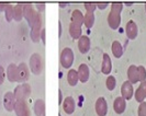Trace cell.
Here are the masks:
<instances>
[{
    "label": "cell",
    "instance_id": "cell-1",
    "mask_svg": "<svg viewBox=\"0 0 146 116\" xmlns=\"http://www.w3.org/2000/svg\"><path fill=\"white\" fill-rule=\"evenodd\" d=\"M122 8H123V5L119 3V2L112 3V6H111V11L108 15V23L112 30H117L120 26Z\"/></svg>",
    "mask_w": 146,
    "mask_h": 116
},
{
    "label": "cell",
    "instance_id": "cell-2",
    "mask_svg": "<svg viewBox=\"0 0 146 116\" xmlns=\"http://www.w3.org/2000/svg\"><path fill=\"white\" fill-rule=\"evenodd\" d=\"M23 16H24V19L28 21L30 28H32V26L42 18L41 13L35 11L33 6L30 5V3L23 5Z\"/></svg>",
    "mask_w": 146,
    "mask_h": 116
},
{
    "label": "cell",
    "instance_id": "cell-3",
    "mask_svg": "<svg viewBox=\"0 0 146 116\" xmlns=\"http://www.w3.org/2000/svg\"><path fill=\"white\" fill-rule=\"evenodd\" d=\"M30 69L34 74H40L43 70V61L40 54L34 53L30 57Z\"/></svg>",
    "mask_w": 146,
    "mask_h": 116
},
{
    "label": "cell",
    "instance_id": "cell-4",
    "mask_svg": "<svg viewBox=\"0 0 146 116\" xmlns=\"http://www.w3.org/2000/svg\"><path fill=\"white\" fill-rule=\"evenodd\" d=\"M31 93V87L28 83H22L15 89L13 95L15 98V101H25L29 98Z\"/></svg>",
    "mask_w": 146,
    "mask_h": 116
},
{
    "label": "cell",
    "instance_id": "cell-5",
    "mask_svg": "<svg viewBox=\"0 0 146 116\" xmlns=\"http://www.w3.org/2000/svg\"><path fill=\"white\" fill-rule=\"evenodd\" d=\"M73 63H74V53L73 51L70 49V48H68V47H66L64 48L62 53H60V64L62 66L66 68V69H68V68H70L72 66H73Z\"/></svg>",
    "mask_w": 146,
    "mask_h": 116
},
{
    "label": "cell",
    "instance_id": "cell-6",
    "mask_svg": "<svg viewBox=\"0 0 146 116\" xmlns=\"http://www.w3.org/2000/svg\"><path fill=\"white\" fill-rule=\"evenodd\" d=\"M30 77V71L28 66L24 63H21L19 66H17V81L25 83Z\"/></svg>",
    "mask_w": 146,
    "mask_h": 116
},
{
    "label": "cell",
    "instance_id": "cell-7",
    "mask_svg": "<svg viewBox=\"0 0 146 116\" xmlns=\"http://www.w3.org/2000/svg\"><path fill=\"white\" fill-rule=\"evenodd\" d=\"M15 111L17 116H31V112L25 101H15Z\"/></svg>",
    "mask_w": 146,
    "mask_h": 116
},
{
    "label": "cell",
    "instance_id": "cell-8",
    "mask_svg": "<svg viewBox=\"0 0 146 116\" xmlns=\"http://www.w3.org/2000/svg\"><path fill=\"white\" fill-rule=\"evenodd\" d=\"M96 113L98 116H106L108 113V103L104 98H99L96 102Z\"/></svg>",
    "mask_w": 146,
    "mask_h": 116
},
{
    "label": "cell",
    "instance_id": "cell-9",
    "mask_svg": "<svg viewBox=\"0 0 146 116\" xmlns=\"http://www.w3.org/2000/svg\"><path fill=\"white\" fill-rule=\"evenodd\" d=\"M15 98L12 92H7L3 96V106L8 112H11L15 109Z\"/></svg>",
    "mask_w": 146,
    "mask_h": 116
},
{
    "label": "cell",
    "instance_id": "cell-10",
    "mask_svg": "<svg viewBox=\"0 0 146 116\" xmlns=\"http://www.w3.org/2000/svg\"><path fill=\"white\" fill-rule=\"evenodd\" d=\"M121 94H122V98L124 100H131L133 94H134V89H133L132 83H130L129 81L123 82L122 88H121Z\"/></svg>",
    "mask_w": 146,
    "mask_h": 116
},
{
    "label": "cell",
    "instance_id": "cell-11",
    "mask_svg": "<svg viewBox=\"0 0 146 116\" xmlns=\"http://www.w3.org/2000/svg\"><path fill=\"white\" fill-rule=\"evenodd\" d=\"M125 32H126V35L130 40H135L137 36V25L135 24V22L130 20V21L126 23V26H125Z\"/></svg>",
    "mask_w": 146,
    "mask_h": 116
},
{
    "label": "cell",
    "instance_id": "cell-12",
    "mask_svg": "<svg viewBox=\"0 0 146 116\" xmlns=\"http://www.w3.org/2000/svg\"><path fill=\"white\" fill-rule=\"evenodd\" d=\"M41 28H42V18L31 28V40L32 42L37 43L40 41V34H41Z\"/></svg>",
    "mask_w": 146,
    "mask_h": 116
},
{
    "label": "cell",
    "instance_id": "cell-13",
    "mask_svg": "<svg viewBox=\"0 0 146 116\" xmlns=\"http://www.w3.org/2000/svg\"><path fill=\"white\" fill-rule=\"evenodd\" d=\"M78 48L81 54H86L90 49V40L86 35H81L78 40Z\"/></svg>",
    "mask_w": 146,
    "mask_h": 116
},
{
    "label": "cell",
    "instance_id": "cell-14",
    "mask_svg": "<svg viewBox=\"0 0 146 116\" xmlns=\"http://www.w3.org/2000/svg\"><path fill=\"white\" fill-rule=\"evenodd\" d=\"M75 107H76V104H75V100H74L72 96H67L64 102H63V109L66 114H73L75 112Z\"/></svg>",
    "mask_w": 146,
    "mask_h": 116
},
{
    "label": "cell",
    "instance_id": "cell-15",
    "mask_svg": "<svg viewBox=\"0 0 146 116\" xmlns=\"http://www.w3.org/2000/svg\"><path fill=\"white\" fill-rule=\"evenodd\" d=\"M146 99V80L141 82L139 87L137 88V90L135 91V100L139 103L144 102Z\"/></svg>",
    "mask_w": 146,
    "mask_h": 116
},
{
    "label": "cell",
    "instance_id": "cell-16",
    "mask_svg": "<svg viewBox=\"0 0 146 116\" xmlns=\"http://www.w3.org/2000/svg\"><path fill=\"white\" fill-rule=\"evenodd\" d=\"M112 70V61L108 54H103L102 56V66H101V71L104 74H109Z\"/></svg>",
    "mask_w": 146,
    "mask_h": 116
},
{
    "label": "cell",
    "instance_id": "cell-17",
    "mask_svg": "<svg viewBox=\"0 0 146 116\" xmlns=\"http://www.w3.org/2000/svg\"><path fill=\"white\" fill-rule=\"evenodd\" d=\"M125 107H126V102L122 96H119L114 100L113 109H114V112L117 114H122L125 111Z\"/></svg>",
    "mask_w": 146,
    "mask_h": 116
},
{
    "label": "cell",
    "instance_id": "cell-18",
    "mask_svg": "<svg viewBox=\"0 0 146 116\" xmlns=\"http://www.w3.org/2000/svg\"><path fill=\"white\" fill-rule=\"evenodd\" d=\"M78 80H80L81 82H87L89 79V68L86 64H81L78 68Z\"/></svg>",
    "mask_w": 146,
    "mask_h": 116
},
{
    "label": "cell",
    "instance_id": "cell-19",
    "mask_svg": "<svg viewBox=\"0 0 146 116\" xmlns=\"http://www.w3.org/2000/svg\"><path fill=\"white\" fill-rule=\"evenodd\" d=\"M127 79L130 83H136L139 79H137V67L134 65H132L129 67L127 69Z\"/></svg>",
    "mask_w": 146,
    "mask_h": 116
},
{
    "label": "cell",
    "instance_id": "cell-20",
    "mask_svg": "<svg viewBox=\"0 0 146 116\" xmlns=\"http://www.w3.org/2000/svg\"><path fill=\"white\" fill-rule=\"evenodd\" d=\"M34 113L36 116H44L45 114V102L41 99H38L34 103Z\"/></svg>",
    "mask_w": 146,
    "mask_h": 116
},
{
    "label": "cell",
    "instance_id": "cell-21",
    "mask_svg": "<svg viewBox=\"0 0 146 116\" xmlns=\"http://www.w3.org/2000/svg\"><path fill=\"white\" fill-rule=\"evenodd\" d=\"M111 49H112V54H113L114 57L120 58L123 55V46L121 45L120 42H117V41H114V42L112 43Z\"/></svg>",
    "mask_w": 146,
    "mask_h": 116
},
{
    "label": "cell",
    "instance_id": "cell-22",
    "mask_svg": "<svg viewBox=\"0 0 146 116\" xmlns=\"http://www.w3.org/2000/svg\"><path fill=\"white\" fill-rule=\"evenodd\" d=\"M81 31H82L81 26H79V25H76L74 23L69 24V34L75 40H79V37L81 36Z\"/></svg>",
    "mask_w": 146,
    "mask_h": 116
},
{
    "label": "cell",
    "instance_id": "cell-23",
    "mask_svg": "<svg viewBox=\"0 0 146 116\" xmlns=\"http://www.w3.org/2000/svg\"><path fill=\"white\" fill-rule=\"evenodd\" d=\"M67 81H68V84L69 86H76L77 82H78V73H77V70L75 69H70L68 73H67Z\"/></svg>",
    "mask_w": 146,
    "mask_h": 116
},
{
    "label": "cell",
    "instance_id": "cell-24",
    "mask_svg": "<svg viewBox=\"0 0 146 116\" xmlns=\"http://www.w3.org/2000/svg\"><path fill=\"white\" fill-rule=\"evenodd\" d=\"M70 23H74V24L79 25V26H81V24H84V15L79 10H74Z\"/></svg>",
    "mask_w": 146,
    "mask_h": 116
},
{
    "label": "cell",
    "instance_id": "cell-25",
    "mask_svg": "<svg viewBox=\"0 0 146 116\" xmlns=\"http://www.w3.org/2000/svg\"><path fill=\"white\" fill-rule=\"evenodd\" d=\"M7 78L10 82H15L17 81V66L15 64H11L8 67Z\"/></svg>",
    "mask_w": 146,
    "mask_h": 116
},
{
    "label": "cell",
    "instance_id": "cell-26",
    "mask_svg": "<svg viewBox=\"0 0 146 116\" xmlns=\"http://www.w3.org/2000/svg\"><path fill=\"white\" fill-rule=\"evenodd\" d=\"M13 19L15 21H21L23 19V5H17L13 7Z\"/></svg>",
    "mask_w": 146,
    "mask_h": 116
},
{
    "label": "cell",
    "instance_id": "cell-27",
    "mask_svg": "<svg viewBox=\"0 0 146 116\" xmlns=\"http://www.w3.org/2000/svg\"><path fill=\"white\" fill-rule=\"evenodd\" d=\"M95 23V14L92 12H87L86 15H84V24L86 25V28L90 29Z\"/></svg>",
    "mask_w": 146,
    "mask_h": 116
},
{
    "label": "cell",
    "instance_id": "cell-28",
    "mask_svg": "<svg viewBox=\"0 0 146 116\" xmlns=\"http://www.w3.org/2000/svg\"><path fill=\"white\" fill-rule=\"evenodd\" d=\"M5 15H6V19H7L8 22H11L12 19H13V6L8 3L7 8L5 10Z\"/></svg>",
    "mask_w": 146,
    "mask_h": 116
},
{
    "label": "cell",
    "instance_id": "cell-29",
    "mask_svg": "<svg viewBox=\"0 0 146 116\" xmlns=\"http://www.w3.org/2000/svg\"><path fill=\"white\" fill-rule=\"evenodd\" d=\"M106 84H107L108 90L112 91V90H114V89H115V86H117V80H115V78H114L113 76H109V77L107 78Z\"/></svg>",
    "mask_w": 146,
    "mask_h": 116
},
{
    "label": "cell",
    "instance_id": "cell-30",
    "mask_svg": "<svg viewBox=\"0 0 146 116\" xmlns=\"http://www.w3.org/2000/svg\"><path fill=\"white\" fill-rule=\"evenodd\" d=\"M137 79L141 82L145 81L146 79V69L143 66H139L137 67Z\"/></svg>",
    "mask_w": 146,
    "mask_h": 116
},
{
    "label": "cell",
    "instance_id": "cell-31",
    "mask_svg": "<svg viewBox=\"0 0 146 116\" xmlns=\"http://www.w3.org/2000/svg\"><path fill=\"white\" fill-rule=\"evenodd\" d=\"M139 116H146V103L142 102L141 105L139 106V111H137Z\"/></svg>",
    "mask_w": 146,
    "mask_h": 116
},
{
    "label": "cell",
    "instance_id": "cell-32",
    "mask_svg": "<svg viewBox=\"0 0 146 116\" xmlns=\"http://www.w3.org/2000/svg\"><path fill=\"white\" fill-rule=\"evenodd\" d=\"M85 8H86V10H87V12H92L94 13V11L96 10V6L95 3H85Z\"/></svg>",
    "mask_w": 146,
    "mask_h": 116
},
{
    "label": "cell",
    "instance_id": "cell-33",
    "mask_svg": "<svg viewBox=\"0 0 146 116\" xmlns=\"http://www.w3.org/2000/svg\"><path fill=\"white\" fill-rule=\"evenodd\" d=\"M45 33H46V31H45V29H42V30H41V34H40V38L42 40V42H43L44 45L46 44V38H45V37H46V34H45Z\"/></svg>",
    "mask_w": 146,
    "mask_h": 116
},
{
    "label": "cell",
    "instance_id": "cell-34",
    "mask_svg": "<svg viewBox=\"0 0 146 116\" xmlns=\"http://www.w3.org/2000/svg\"><path fill=\"white\" fill-rule=\"evenodd\" d=\"M5 81V69L3 67L0 66V84H2Z\"/></svg>",
    "mask_w": 146,
    "mask_h": 116
},
{
    "label": "cell",
    "instance_id": "cell-35",
    "mask_svg": "<svg viewBox=\"0 0 146 116\" xmlns=\"http://www.w3.org/2000/svg\"><path fill=\"white\" fill-rule=\"evenodd\" d=\"M97 8H99V9H106V8L108 7V3H98V5H96Z\"/></svg>",
    "mask_w": 146,
    "mask_h": 116
},
{
    "label": "cell",
    "instance_id": "cell-36",
    "mask_svg": "<svg viewBox=\"0 0 146 116\" xmlns=\"http://www.w3.org/2000/svg\"><path fill=\"white\" fill-rule=\"evenodd\" d=\"M58 96H59V100H58V104L60 105L62 103H63V95H62V91L59 90V92H58Z\"/></svg>",
    "mask_w": 146,
    "mask_h": 116
},
{
    "label": "cell",
    "instance_id": "cell-37",
    "mask_svg": "<svg viewBox=\"0 0 146 116\" xmlns=\"http://www.w3.org/2000/svg\"><path fill=\"white\" fill-rule=\"evenodd\" d=\"M7 8V3H0V11H5Z\"/></svg>",
    "mask_w": 146,
    "mask_h": 116
},
{
    "label": "cell",
    "instance_id": "cell-38",
    "mask_svg": "<svg viewBox=\"0 0 146 116\" xmlns=\"http://www.w3.org/2000/svg\"><path fill=\"white\" fill-rule=\"evenodd\" d=\"M36 8L37 9H38V10H40V11H38V12H41V11H42V10H44V8H45V5H36Z\"/></svg>",
    "mask_w": 146,
    "mask_h": 116
},
{
    "label": "cell",
    "instance_id": "cell-39",
    "mask_svg": "<svg viewBox=\"0 0 146 116\" xmlns=\"http://www.w3.org/2000/svg\"><path fill=\"white\" fill-rule=\"evenodd\" d=\"M58 28H59L58 35H59V37H60V35H62V23H60V22H59V23H58Z\"/></svg>",
    "mask_w": 146,
    "mask_h": 116
},
{
    "label": "cell",
    "instance_id": "cell-40",
    "mask_svg": "<svg viewBox=\"0 0 146 116\" xmlns=\"http://www.w3.org/2000/svg\"><path fill=\"white\" fill-rule=\"evenodd\" d=\"M145 11H146V5H145Z\"/></svg>",
    "mask_w": 146,
    "mask_h": 116
}]
</instances>
